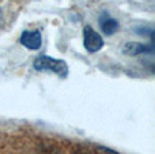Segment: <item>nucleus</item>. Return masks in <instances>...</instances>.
I'll return each mask as SVG.
<instances>
[{
    "label": "nucleus",
    "instance_id": "nucleus-1",
    "mask_svg": "<svg viewBox=\"0 0 155 154\" xmlns=\"http://www.w3.org/2000/svg\"><path fill=\"white\" fill-rule=\"evenodd\" d=\"M33 67L37 71H52L61 78H65L68 75V65L64 60L53 59L45 55L35 57L33 62Z\"/></svg>",
    "mask_w": 155,
    "mask_h": 154
},
{
    "label": "nucleus",
    "instance_id": "nucleus-2",
    "mask_svg": "<svg viewBox=\"0 0 155 154\" xmlns=\"http://www.w3.org/2000/svg\"><path fill=\"white\" fill-rule=\"evenodd\" d=\"M83 44H84V48L87 52L95 53L104 46V40L91 26H84V29H83Z\"/></svg>",
    "mask_w": 155,
    "mask_h": 154
},
{
    "label": "nucleus",
    "instance_id": "nucleus-3",
    "mask_svg": "<svg viewBox=\"0 0 155 154\" xmlns=\"http://www.w3.org/2000/svg\"><path fill=\"white\" fill-rule=\"evenodd\" d=\"M21 44L30 51H38L42 45V35L38 30H26L21 35Z\"/></svg>",
    "mask_w": 155,
    "mask_h": 154
},
{
    "label": "nucleus",
    "instance_id": "nucleus-4",
    "mask_svg": "<svg viewBox=\"0 0 155 154\" xmlns=\"http://www.w3.org/2000/svg\"><path fill=\"white\" fill-rule=\"evenodd\" d=\"M123 53L127 56H137L140 53H154V45L150 44H140V42H127L123 46Z\"/></svg>",
    "mask_w": 155,
    "mask_h": 154
},
{
    "label": "nucleus",
    "instance_id": "nucleus-5",
    "mask_svg": "<svg viewBox=\"0 0 155 154\" xmlns=\"http://www.w3.org/2000/svg\"><path fill=\"white\" fill-rule=\"evenodd\" d=\"M99 26H101V30L106 35H112L118 30V22L116 19L110 18L106 12H104L102 16L99 18Z\"/></svg>",
    "mask_w": 155,
    "mask_h": 154
}]
</instances>
